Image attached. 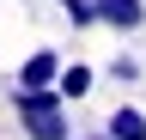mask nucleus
<instances>
[{
    "label": "nucleus",
    "mask_w": 146,
    "mask_h": 140,
    "mask_svg": "<svg viewBox=\"0 0 146 140\" xmlns=\"http://www.w3.org/2000/svg\"><path fill=\"white\" fill-rule=\"evenodd\" d=\"M12 104H18V122L31 140H67V92L61 85H18Z\"/></svg>",
    "instance_id": "1"
},
{
    "label": "nucleus",
    "mask_w": 146,
    "mask_h": 140,
    "mask_svg": "<svg viewBox=\"0 0 146 140\" xmlns=\"http://www.w3.org/2000/svg\"><path fill=\"white\" fill-rule=\"evenodd\" d=\"M98 25H110V31H140L146 25V0H98Z\"/></svg>",
    "instance_id": "2"
},
{
    "label": "nucleus",
    "mask_w": 146,
    "mask_h": 140,
    "mask_svg": "<svg viewBox=\"0 0 146 140\" xmlns=\"http://www.w3.org/2000/svg\"><path fill=\"white\" fill-rule=\"evenodd\" d=\"M18 85H61V55H55V49H36V55H25V67H18Z\"/></svg>",
    "instance_id": "3"
},
{
    "label": "nucleus",
    "mask_w": 146,
    "mask_h": 140,
    "mask_svg": "<svg viewBox=\"0 0 146 140\" xmlns=\"http://www.w3.org/2000/svg\"><path fill=\"white\" fill-rule=\"evenodd\" d=\"M104 134H110V140H146V116L134 110V104H122V110H110Z\"/></svg>",
    "instance_id": "4"
},
{
    "label": "nucleus",
    "mask_w": 146,
    "mask_h": 140,
    "mask_svg": "<svg viewBox=\"0 0 146 140\" xmlns=\"http://www.w3.org/2000/svg\"><path fill=\"white\" fill-rule=\"evenodd\" d=\"M61 92H67V98H85V92H91V67H79V61L61 67Z\"/></svg>",
    "instance_id": "5"
},
{
    "label": "nucleus",
    "mask_w": 146,
    "mask_h": 140,
    "mask_svg": "<svg viewBox=\"0 0 146 140\" xmlns=\"http://www.w3.org/2000/svg\"><path fill=\"white\" fill-rule=\"evenodd\" d=\"M61 6H67L73 25H91V19H98V0H61Z\"/></svg>",
    "instance_id": "6"
},
{
    "label": "nucleus",
    "mask_w": 146,
    "mask_h": 140,
    "mask_svg": "<svg viewBox=\"0 0 146 140\" xmlns=\"http://www.w3.org/2000/svg\"><path fill=\"white\" fill-rule=\"evenodd\" d=\"M110 73H116V79H140V61H128V55H116V61H110Z\"/></svg>",
    "instance_id": "7"
},
{
    "label": "nucleus",
    "mask_w": 146,
    "mask_h": 140,
    "mask_svg": "<svg viewBox=\"0 0 146 140\" xmlns=\"http://www.w3.org/2000/svg\"><path fill=\"white\" fill-rule=\"evenodd\" d=\"M85 140H110V134H85Z\"/></svg>",
    "instance_id": "8"
}]
</instances>
